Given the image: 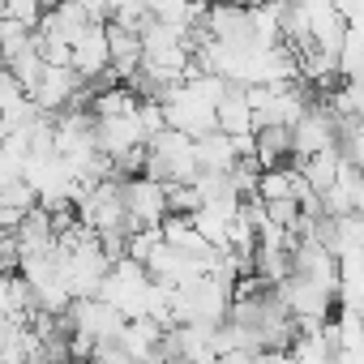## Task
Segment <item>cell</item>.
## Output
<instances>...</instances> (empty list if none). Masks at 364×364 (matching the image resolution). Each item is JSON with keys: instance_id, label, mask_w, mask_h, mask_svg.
<instances>
[{"instance_id": "6da1fadb", "label": "cell", "mask_w": 364, "mask_h": 364, "mask_svg": "<svg viewBox=\"0 0 364 364\" xmlns=\"http://www.w3.org/2000/svg\"><path fill=\"white\" fill-rule=\"evenodd\" d=\"M141 176L146 180H159V185H193V176H198L193 137L176 133V129H159L154 137H146Z\"/></svg>"}, {"instance_id": "52a82bcc", "label": "cell", "mask_w": 364, "mask_h": 364, "mask_svg": "<svg viewBox=\"0 0 364 364\" xmlns=\"http://www.w3.org/2000/svg\"><path fill=\"white\" fill-rule=\"evenodd\" d=\"M73 5H77L90 22H107V0H73Z\"/></svg>"}, {"instance_id": "5b68a950", "label": "cell", "mask_w": 364, "mask_h": 364, "mask_svg": "<svg viewBox=\"0 0 364 364\" xmlns=\"http://www.w3.org/2000/svg\"><path fill=\"white\" fill-rule=\"evenodd\" d=\"M215 129L223 133H249L253 129V112H249V95L240 82H228L223 77V90L215 99Z\"/></svg>"}, {"instance_id": "8992f818", "label": "cell", "mask_w": 364, "mask_h": 364, "mask_svg": "<svg viewBox=\"0 0 364 364\" xmlns=\"http://www.w3.org/2000/svg\"><path fill=\"white\" fill-rule=\"evenodd\" d=\"M193 159H198V171H228L236 163V150H232V137L223 129H210L202 137H193Z\"/></svg>"}, {"instance_id": "7a4b0ae2", "label": "cell", "mask_w": 364, "mask_h": 364, "mask_svg": "<svg viewBox=\"0 0 364 364\" xmlns=\"http://www.w3.org/2000/svg\"><path fill=\"white\" fill-rule=\"evenodd\" d=\"M26 95H31V103H35L39 112L52 116V112L77 103V95H82V77H77L69 65H43V73L35 77V86H31Z\"/></svg>"}, {"instance_id": "277c9868", "label": "cell", "mask_w": 364, "mask_h": 364, "mask_svg": "<svg viewBox=\"0 0 364 364\" xmlns=\"http://www.w3.org/2000/svg\"><path fill=\"white\" fill-rule=\"evenodd\" d=\"M103 35H107V73L116 82H124L141 65V39L124 26H112V22H103Z\"/></svg>"}, {"instance_id": "3957f363", "label": "cell", "mask_w": 364, "mask_h": 364, "mask_svg": "<svg viewBox=\"0 0 364 364\" xmlns=\"http://www.w3.org/2000/svg\"><path fill=\"white\" fill-rule=\"evenodd\" d=\"M69 69H73L82 82L107 73V35H103V22H90V26L69 43Z\"/></svg>"}]
</instances>
